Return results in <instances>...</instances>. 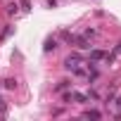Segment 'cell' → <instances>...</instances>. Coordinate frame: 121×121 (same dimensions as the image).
Wrapping results in <instances>:
<instances>
[{
  "instance_id": "cell-14",
  "label": "cell",
  "mask_w": 121,
  "mask_h": 121,
  "mask_svg": "<svg viewBox=\"0 0 121 121\" xmlns=\"http://www.w3.org/2000/svg\"><path fill=\"white\" fill-rule=\"evenodd\" d=\"M62 100H64V102L69 104V102H71V93H64V95H62Z\"/></svg>"
},
{
  "instance_id": "cell-6",
  "label": "cell",
  "mask_w": 121,
  "mask_h": 121,
  "mask_svg": "<svg viewBox=\"0 0 121 121\" xmlns=\"http://www.w3.org/2000/svg\"><path fill=\"white\" fill-rule=\"evenodd\" d=\"M114 97H116V86H114V88H112V90H109V93H107V95H104V104H107V107H109V104H112V100H114Z\"/></svg>"
},
{
  "instance_id": "cell-4",
  "label": "cell",
  "mask_w": 121,
  "mask_h": 121,
  "mask_svg": "<svg viewBox=\"0 0 121 121\" xmlns=\"http://www.w3.org/2000/svg\"><path fill=\"white\" fill-rule=\"evenodd\" d=\"M43 50H45V52L57 50V38H48V40H45V45H43Z\"/></svg>"
},
{
  "instance_id": "cell-13",
  "label": "cell",
  "mask_w": 121,
  "mask_h": 121,
  "mask_svg": "<svg viewBox=\"0 0 121 121\" xmlns=\"http://www.w3.org/2000/svg\"><path fill=\"white\" fill-rule=\"evenodd\" d=\"M5 112H7V104H5V100H3V97H0V114H5Z\"/></svg>"
},
{
  "instance_id": "cell-1",
  "label": "cell",
  "mask_w": 121,
  "mask_h": 121,
  "mask_svg": "<svg viewBox=\"0 0 121 121\" xmlns=\"http://www.w3.org/2000/svg\"><path fill=\"white\" fill-rule=\"evenodd\" d=\"M78 64H83V57H81L78 52H71V55L64 59V67H67V69H74V67H78Z\"/></svg>"
},
{
  "instance_id": "cell-2",
  "label": "cell",
  "mask_w": 121,
  "mask_h": 121,
  "mask_svg": "<svg viewBox=\"0 0 121 121\" xmlns=\"http://www.w3.org/2000/svg\"><path fill=\"white\" fill-rule=\"evenodd\" d=\"M74 43L78 45V50H90V40L81 33V36H74Z\"/></svg>"
},
{
  "instance_id": "cell-12",
  "label": "cell",
  "mask_w": 121,
  "mask_h": 121,
  "mask_svg": "<svg viewBox=\"0 0 121 121\" xmlns=\"http://www.w3.org/2000/svg\"><path fill=\"white\" fill-rule=\"evenodd\" d=\"M86 97H88V100H100V95H97L95 90H88V93H86Z\"/></svg>"
},
{
  "instance_id": "cell-7",
  "label": "cell",
  "mask_w": 121,
  "mask_h": 121,
  "mask_svg": "<svg viewBox=\"0 0 121 121\" xmlns=\"http://www.w3.org/2000/svg\"><path fill=\"white\" fill-rule=\"evenodd\" d=\"M69 86H71V83H69V81H59V83H57V86H55V93H64V90H67V88H69Z\"/></svg>"
},
{
  "instance_id": "cell-16",
  "label": "cell",
  "mask_w": 121,
  "mask_h": 121,
  "mask_svg": "<svg viewBox=\"0 0 121 121\" xmlns=\"http://www.w3.org/2000/svg\"><path fill=\"white\" fill-rule=\"evenodd\" d=\"M48 7H57V0H48Z\"/></svg>"
},
{
  "instance_id": "cell-9",
  "label": "cell",
  "mask_w": 121,
  "mask_h": 121,
  "mask_svg": "<svg viewBox=\"0 0 121 121\" xmlns=\"http://www.w3.org/2000/svg\"><path fill=\"white\" fill-rule=\"evenodd\" d=\"M59 36H62V40H67V43H74V33H69V31H62Z\"/></svg>"
},
{
  "instance_id": "cell-15",
  "label": "cell",
  "mask_w": 121,
  "mask_h": 121,
  "mask_svg": "<svg viewBox=\"0 0 121 121\" xmlns=\"http://www.w3.org/2000/svg\"><path fill=\"white\" fill-rule=\"evenodd\" d=\"M22 7L24 10H31V3H29V0H22Z\"/></svg>"
},
{
  "instance_id": "cell-5",
  "label": "cell",
  "mask_w": 121,
  "mask_h": 121,
  "mask_svg": "<svg viewBox=\"0 0 121 121\" xmlns=\"http://www.w3.org/2000/svg\"><path fill=\"white\" fill-rule=\"evenodd\" d=\"M83 116H86V119H100V116H102V112H97V109H86V112H83Z\"/></svg>"
},
{
  "instance_id": "cell-10",
  "label": "cell",
  "mask_w": 121,
  "mask_h": 121,
  "mask_svg": "<svg viewBox=\"0 0 121 121\" xmlns=\"http://www.w3.org/2000/svg\"><path fill=\"white\" fill-rule=\"evenodd\" d=\"M5 88H7V90H14V88H17V81H14V78H5Z\"/></svg>"
},
{
  "instance_id": "cell-3",
  "label": "cell",
  "mask_w": 121,
  "mask_h": 121,
  "mask_svg": "<svg viewBox=\"0 0 121 121\" xmlns=\"http://www.w3.org/2000/svg\"><path fill=\"white\" fill-rule=\"evenodd\" d=\"M104 55H107L104 50H90V57L88 59H90V62H100V59H104Z\"/></svg>"
},
{
  "instance_id": "cell-11",
  "label": "cell",
  "mask_w": 121,
  "mask_h": 121,
  "mask_svg": "<svg viewBox=\"0 0 121 121\" xmlns=\"http://www.w3.org/2000/svg\"><path fill=\"white\" fill-rule=\"evenodd\" d=\"M109 107H116V112H121V95H119V97H114Z\"/></svg>"
},
{
  "instance_id": "cell-8",
  "label": "cell",
  "mask_w": 121,
  "mask_h": 121,
  "mask_svg": "<svg viewBox=\"0 0 121 121\" xmlns=\"http://www.w3.org/2000/svg\"><path fill=\"white\" fill-rule=\"evenodd\" d=\"M17 12H19V5H17V3H10V5H7V14L12 17V14H17Z\"/></svg>"
},
{
  "instance_id": "cell-17",
  "label": "cell",
  "mask_w": 121,
  "mask_h": 121,
  "mask_svg": "<svg viewBox=\"0 0 121 121\" xmlns=\"http://www.w3.org/2000/svg\"><path fill=\"white\" fill-rule=\"evenodd\" d=\"M114 55H121V43L116 45V50H114Z\"/></svg>"
}]
</instances>
